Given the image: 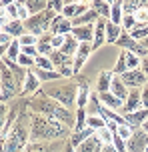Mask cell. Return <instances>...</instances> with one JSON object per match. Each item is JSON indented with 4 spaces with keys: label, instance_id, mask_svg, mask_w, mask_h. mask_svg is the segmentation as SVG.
Wrapping results in <instances>:
<instances>
[{
    "label": "cell",
    "instance_id": "cell-1",
    "mask_svg": "<svg viewBox=\"0 0 148 152\" xmlns=\"http://www.w3.org/2000/svg\"><path fill=\"white\" fill-rule=\"evenodd\" d=\"M72 130L62 122L48 118L44 114L30 112V142H56L66 140Z\"/></svg>",
    "mask_w": 148,
    "mask_h": 152
},
{
    "label": "cell",
    "instance_id": "cell-2",
    "mask_svg": "<svg viewBox=\"0 0 148 152\" xmlns=\"http://www.w3.org/2000/svg\"><path fill=\"white\" fill-rule=\"evenodd\" d=\"M28 110H30V112L44 114V116H48V118H54V120L66 124L70 130H74V124H76V112H72L70 108L58 104L56 100L48 98V96L40 94V92H36L34 96L28 98Z\"/></svg>",
    "mask_w": 148,
    "mask_h": 152
},
{
    "label": "cell",
    "instance_id": "cell-3",
    "mask_svg": "<svg viewBox=\"0 0 148 152\" xmlns=\"http://www.w3.org/2000/svg\"><path fill=\"white\" fill-rule=\"evenodd\" d=\"M40 94H44L48 98L56 100L58 104H62L66 108H72L76 104V96H78V84L76 80L72 78V82H66V84H46L40 88Z\"/></svg>",
    "mask_w": 148,
    "mask_h": 152
},
{
    "label": "cell",
    "instance_id": "cell-4",
    "mask_svg": "<svg viewBox=\"0 0 148 152\" xmlns=\"http://www.w3.org/2000/svg\"><path fill=\"white\" fill-rule=\"evenodd\" d=\"M54 16H58V14H54L50 8H46L44 12H40L36 16H30L28 20H24V28H26V32H30L36 38H40L42 34L50 32V24L54 20Z\"/></svg>",
    "mask_w": 148,
    "mask_h": 152
},
{
    "label": "cell",
    "instance_id": "cell-5",
    "mask_svg": "<svg viewBox=\"0 0 148 152\" xmlns=\"http://www.w3.org/2000/svg\"><path fill=\"white\" fill-rule=\"evenodd\" d=\"M116 46H118V48H122L124 52H132V54H136L140 60L148 56V50L140 44V42H136V40L130 36V32H124V30H122L120 38L116 40Z\"/></svg>",
    "mask_w": 148,
    "mask_h": 152
},
{
    "label": "cell",
    "instance_id": "cell-6",
    "mask_svg": "<svg viewBox=\"0 0 148 152\" xmlns=\"http://www.w3.org/2000/svg\"><path fill=\"white\" fill-rule=\"evenodd\" d=\"M120 80L124 82V86L128 88V90H136V88H142V86L148 82L146 74H144L140 68H138V70H126L124 74L120 76Z\"/></svg>",
    "mask_w": 148,
    "mask_h": 152
},
{
    "label": "cell",
    "instance_id": "cell-7",
    "mask_svg": "<svg viewBox=\"0 0 148 152\" xmlns=\"http://www.w3.org/2000/svg\"><path fill=\"white\" fill-rule=\"evenodd\" d=\"M148 146V134L142 128L134 130L132 136L126 140V152H146Z\"/></svg>",
    "mask_w": 148,
    "mask_h": 152
},
{
    "label": "cell",
    "instance_id": "cell-8",
    "mask_svg": "<svg viewBox=\"0 0 148 152\" xmlns=\"http://www.w3.org/2000/svg\"><path fill=\"white\" fill-rule=\"evenodd\" d=\"M74 80L78 84V96H76V108H86V104L90 102V86H88V80L84 76H74Z\"/></svg>",
    "mask_w": 148,
    "mask_h": 152
},
{
    "label": "cell",
    "instance_id": "cell-9",
    "mask_svg": "<svg viewBox=\"0 0 148 152\" xmlns=\"http://www.w3.org/2000/svg\"><path fill=\"white\" fill-rule=\"evenodd\" d=\"M66 140H56V142H30L24 152H60V150H64L62 144H66Z\"/></svg>",
    "mask_w": 148,
    "mask_h": 152
},
{
    "label": "cell",
    "instance_id": "cell-10",
    "mask_svg": "<svg viewBox=\"0 0 148 152\" xmlns=\"http://www.w3.org/2000/svg\"><path fill=\"white\" fill-rule=\"evenodd\" d=\"M0 88H4V90H12V92H16V94H18V90H20V86H18V82H16V78L12 76V72L8 70V66L2 60H0Z\"/></svg>",
    "mask_w": 148,
    "mask_h": 152
},
{
    "label": "cell",
    "instance_id": "cell-11",
    "mask_svg": "<svg viewBox=\"0 0 148 152\" xmlns=\"http://www.w3.org/2000/svg\"><path fill=\"white\" fill-rule=\"evenodd\" d=\"M142 108V96H140V90H130L128 92V98L124 100V106L120 110V114H130V112H136Z\"/></svg>",
    "mask_w": 148,
    "mask_h": 152
},
{
    "label": "cell",
    "instance_id": "cell-12",
    "mask_svg": "<svg viewBox=\"0 0 148 152\" xmlns=\"http://www.w3.org/2000/svg\"><path fill=\"white\" fill-rule=\"evenodd\" d=\"M72 32V22L68 20V18H64L62 14L54 16V20H52V24H50V34L54 36V34H62V36H66V34H70Z\"/></svg>",
    "mask_w": 148,
    "mask_h": 152
},
{
    "label": "cell",
    "instance_id": "cell-13",
    "mask_svg": "<svg viewBox=\"0 0 148 152\" xmlns=\"http://www.w3.org/2000/svg\"><path fill=\"white\" fill-rule=\"evenodd\" d=\"M70 34L76 38L80 44H92V40H94V24H90V26H74Z\"/></svg>",
    "mask_w": 148,
    "mask_h": 152
},
{
    "label": "cell",
    "instance_id": "cell-14",
    "mask_svg": "<svg viewBox=\"0 0 148 152\" xmlns=\"http://www.w3.org/2000/svg\"><path fill=\"white\" fill-rule=\"evenodd\" d=\"M106 22L104 18H98L94 22V40H92V48L98 50L102 44H106Z\"/></svg>",
    "mask_w": 148,
    "mask_h": 152
},
{
    "label": "cell",
    "instance_id": "cell-15",
    "mask_svg": "<svg viewBox=\"0 0 148 152\" xmlns=\"http://www.w3.org/2000/svg\"><path fill=\"white\" fill-rule=\"evenodd\" d=\"M2 62H4V64L8 66V70L12 72V76L16 78V82H18V86H24V82H26V76H28V70H26V68H22V66H20L18 62L8 60L6 56L2 58ZM20 90H22V88H20Z\"/></svg>",
    "mask_w": 148,
    "mask_h": 152
},
{
    "label": "cell",
    "instance_id": "cell-16",
    "mask_svg": "<svg viewBox=\"0 0 148 152\" xmlns=\"http://www.w3.org/2000/svg\"><path fill=\"white\" fill-rule=\"evenodd\" d=\"M40 88H42V86H40V80L36 78V76H34V72H32V70H28L26 82H24V86H22V90H20V94H18V96L26 98L28 94H36Z\"/></svg>",
    "mask_w": 148,
    "mask_h": 152
},
{
    "label": "cell",
    "instance_id": "cell-17",
    "mask_svg": "<svg viewBox=\"0 0 148 152\" xmlns=\"http://www.w3.org/2000/svg\"><path fill=\"white\" fill-rule=\"evenodd\" d=\"M98 94V92H96ZM98 100H100L102 106L110 108V110H122V106H124V102L120 98H116L112 92H102V94H98Z\"/></svg>",
    "mask_w": 148,
    "mask_h": 152
},
{
    "label": "cell",
    "instance_id": "cell-18",
    "mask_svg": "<svg viewBox=\"0 0 148 152\" xmlns=\"http://www.w3.org/2000/svg\"><path fill=\"white\" fill-rule=\"evenodd\" d=\"M102 142L100 138H98V134H94V136H90L88 140H84L82 144L76 148V152H102Z\"/></svg>",
    "mask_w": 148,
    "mask_h": 152
},
{
    "label": "cell",
    "instance_id": "cell-19",
    "mask_svg": "<svg viewBox=\"0 0 148 152\" xmlns=\"http://www.w3.org/2000/svg\"><path fill=\"white\" fill-rule=\"evenodd\" d=\"M2 32H6L10 38H20L22 34H26V28H24L22 20H10V22L2 28Z\"/></svg>",
    "mask_w": 148,
    "mask_h": 152
},
{
    "label": "cell",
    "instance_id": "cell-20",
    "mask_svg": "<svg viewBox=\"0 0 148 152\" xmlns=\"http://www.w3.org/2000/svg\"><path fill=\"white\" fill-rule=\"evenodd\" d=\"M110 92H112L116 98H120L122 102H124V100L128 98V92H130V90L124 86V82L120 80V76H114V78H112V82H110Z\"/></svg>",
    "mask_w": 148,
    "mask_h": 152
},
{
    "label": "cell",
    "instance_id": "cell-21",
    "mask_svg": "<svg viewBox=\"0 0 148 152\" xmlns=\"http://www.w3.org/2000/svg\"><path fill=\"white\" fill-rule=\"evenodd\" d=\"M94 134H96V130H92V128H88V126H86V128L80 130V132H72L70 136H68V142H70L74 148H78L84 140H88V138L94 136Z\"/></svg>",
    "mask_w": 148,
    "mask_h": 152
},
{
    "label": "cell",
    "instance_id": "cell-22",
    "mask_svg": "<svg viewBox=\"0 0 148 152\" xmlns=\"http://www.w3.org/2000/svg\"><path fill=\"white\" fill-rule=\"evenodd\" d=\"M112 70H102L100 74H98V82H96V92L102 94V92H110V82H112Z\"/></svg>",
    "mask_w": 148,
    "mask_h": 152
},
{
    "label": "cell",
    "instance_id": "cell-23",
    "mask_svg": "<svg viewBox=\"0 0 148 152\" xmlns=\"http://www.w3.org/2000/svg\"><path fill=\"white\" fill-rule=\"evenodd\" d=\"M78 46H80V42H78L76 38L72 36V34H66V38H64V44H62V48H60V52L66 54V56H70V58H74V54H76Z\"/></svg>",
    "mask_w": 148,
    "mask_h": 152
},
{
    "label": "cell",
    "instance_id": "cell-24",
    "mask_svg": "<svg viewBox=\"0 0 148 152\" xmlns=\"http://www.w3.org/2000/svg\"><path fill=\"white\" fill-rule=\"evenodd\" d=\"M122 18H124V12H122V0H116L110 4V22L116 24V26H122Z\"/></svg>",
    "mask_w": 148,
    "mask_h": 152
},
{
    "label": "cell",
    "instance_id": "cell-25",
    "mask_svg": "<svg viewBox=\"0 0 148 152\" xmlns=\"http://www.w3.org/2000/svg\"><path fill=\"white\" fill-rule=\"evenodd\" d=\"M24 4H26V10H28L30 16H36V14L44 12V10L48 8L46 0H24Z\"/></svg>",
    "mask_w": 148,
    "mask_h": 152
},
{
    "label": "cell",
    "instance_id": "cell-26",
    "mask_svg": "<svg viewBox=\"0 0 148 152\" xmlns=\"http://www.w3.org/2000/svg\"><path fill=\"white\" fill-rule=\"evenodd\" d=\"M32 72H34V76L38 78L40 82H52V80H60V78H62V76L56 72V70H40V68H34Z\"/></svg>",
    "mask_w": 148,
    "mask_h": 152
},
{
    "label": "cell",
    "instance_id": "cell-27",
    "mask_svg": "<svg viewBox=\"0 0 148 152\" xmlns=\"http://www.w3.org/2000/svg\"><path fill=\"white\" fill-rule=\"evenodd\" d=\"M120 34H122V28L108 20V22H106V44H116V40L120 38Z\"/></svg>",
    "mask_w": 148,
    "mask_h": 152
},
{
    "label": "cell",
    "instance_id": "cell-28",
    "mask_svg": "<svg viewBox=\"0 0 148 152\" xmlns=\"http://www.w3.org/2000/svg\"><path fill=\"white\" fill-rule=\"evenodd\" d=\"M92 10H96V14L104 18V20H110V2H104V0H94L92 2Z\"/></svg>",
    "mask_w": 148,
    "mask_h": 152
},
{
    "label": "cell",
    "instance_id": "cell-29",
    "mask_svg": "<svg viewBox=\"0 0 148 152\" xmlns=\"http://www.w3.org/2000/svg\"><path fill=\"white\" fill-rule=\"evenodd\" d=\"M142 6H144V0H126V2H122V12L134 16Z\"/></svg>",
    "mask_w": 148,
    "mask_h": 152
},
{
    "label": "cell",
    "instance_id": "cell-30",
    "mask_svg": "<svg viewBox=\"0 0 148 152\" xmlns=\"http://www.w3.org/2000/svg\"><path fill=\"white\" fill-rule=\"evenodd\" d=\"M86 126H88V128H92V130H96V132H98V130H102V128H106V120H104V118H102V116H96V114H90V116H88V118H86Z\"/></svg>",
    "mask_w": 148,
    "mask_h": 152
},
{
    "label": "cell",
    "instance_id": "cell-31",
    "mask_svg": "<svg viewBox=\"0 0 148 152\" xmlns=\"http://www.w3.org/2000/svg\"><path fill=\"white\" fill-rule=\"evenodd\" d=\"M18 56H20V42H18V38H14V40L8 44V48H6V58L12 60V62H16Z\"/></svg>",
    "mask_w": 148,
    "mask_h": 152
},
{
    "label": "cell",
    "instance_id": "cell-32",
    "mask_svg": "<svg viewBox=\"0 0 148 152\" xmlns=\"http://www.w3.org/2000/svg\"><path fill=\"white\" fill-rule=\"evenodd\" d=\"M86 118H88L86 108H76V124H74V130H72V132H80V130H84L86 128Z\"/></svg>",
    "mask_w": 148,
    "mask_h": 152
},
{
    "label": "cell",
    "instance_id": "cell-33",
    "mask_svg": "<svg viewBox=\"0 0 148 152\" xmlns=\"http://www.w3.org/2000/svg\"><path fill=\"white\" fill-rule=\"evenodd\" d=\"M126 70H128V66H126V52L122 50L120 56H118V60H116V64H114V68H112V74L114 76H122Z\"/></svg>",
    "mask_w": 148,
    "mask_h": 152
},
{
    "label": "cell",
    "instance_id": "cell-34",
    "mask_svg": "<svg viewBox=\"0 0 148 152\" xmlns=\"http://www.w3.org/2000/svg\"><path fill=\"white\" fill-rule=\"evenodd\" d=\"M130 36H132L136 42H142V40L148 36V24H136L134 30L130 32Z\"/></svg>",
    "mask_w": 148,
    "mask_h": 152
},
{
    "label": "cell",
    "instance_id": "cell-35",
    "mask_svg": "<svg viewBox=\"0 0 148 152\" xmlns=\"http://www.w3.org/2000/svg\"><path fill=\"white\" fill-rule=\"evenodd\" d=\"M34 66H36V68H40V70H54V66H52L50 58H48V56H40V54L34 58Z\"/></svg>",
    "mask_w": 148,
    "mask_h": 152
},
{
    "label": "cell",
    "instance_id": "cell-36",
    "mask_svg": "<svg viewBox=\"0 0 148 152\" xmlns=\"http://www.w3.org/2000/svg\"><path fill=\"white\" fill-rule=\"evenodd\" d=\"M126 66H128V70H138L140 68V58L132 52H126Z\"/></svg>",
    "mask_w": 148,
    "mask_h": 152
},
{
    "label": "cell",
    "instance_id": "cell-37",
    "mask_svg": "<svg viewBox=\"0 0 148 152\" xmlns=\"http://www.w3.org/2000/svg\"><path fill=\"white\" fill-rule=\"evenodd\" d=\"M136 24H138V22H136V18H134V16L124 14V18H122V26H120V28H122L124 32H132Z\"/></svg>",
    "mask_w": 148,
    "mask_h": 152
},
{
    "label": "cell",
    "instance_id": "cell-38",
    "mask_svg": "<svg viewBox=\"0 0 148 152\" xmlns=\"http://www.w3.org/2000/svg\"><path fill=\"white\" fill-rule=\"evenodd\" d=\"M18 42H20V46H36L38 44V38L34 34H30V32H26V34H22L18 38Z\"/></svg>",
    "mask_w": 148,
    "mask_h": 152
},
{
    "label": "cell",
    "instance_id": "cell-39",
    "mask_svg": "<svg viewBox=\"0 0 148 152\" xmlns=\"http://www.w3.org/2000/svg\"><path fill=\"white\" fill-rule=\"evenodd\" d=\"M16 8H18V20H28L30 18V14H28V10H26V4H24V0H14Z\"/></svg>",
    "mask_w": 148,
    "mask_h": 152
},
{
    "label": "cell",
    "instance_id": "cell-40",
    "mask_svg": "<svg viewBox=\"0 0 148 152\" xmlns=\"http://www.w3.org/2000/svg\"><path fill=\"white\" fill-rule=\"evenodd\" d=\"M36 50H38L40 56H50V54L54 52V48H52L50 42H38V44H36Z\"/></svg>",
    "mask_w": 148,
    "mask_h": 152
},
{
    "label": "cell",
    "instance_id": "cell-41",
    "mask_svg": "<svg viewBox=\"0 0 148 152\" xmlns=\"http://www.w3.org/2000/svg\"><path fill=\"white\" fill-rule=\"evenodd\" d=\"M96 134H98V138H100V142H102V144H112V136H114V134H112V132H110L108 128L98 130Z\"/></svg>",
    "mask_w": 148,
    "mask_h": 152
},
{
    "label": "cell",
    "instance_id": "cell-42",
    "mask_svg": "<svg viewBox=\"0 0 148 152\" xmlns=\"http://www.w3.org/2000/svg\"><path fill=\"white\" fill-rule=\"evenodd\" d=\"M16 62H18V64H20L22 68H26V70H30L32 66H34V58H30V56H26V54H20Z\"/></svg>",
    "mask_w": 148,
    "mask_h": 152
},
{
    "label": "cell",
    "instance_id": "cell-43",
    "mask_svg": "<svg viewBox=\"0 0 148 152\" xmlns=\"http://www.w3.org/2000/svg\"><path fill=\"white\" fill-rule=\"evenodd\" d=\"M112 146L116 148V152H126V140H122L118 134L112 136Z\"/></svg>",
    "mask_w": 148,
    "mask_h": 152
},
{
    "label": "cell",
    "instance_id": "cell-44",
    "mask_svg": "<svg viewBox=\"0 0 148 152\" xmlns=\"http://www.w3.org/2000/svg\"><path fill=\"white\" fill-rule=\"evenodd\" d=\"M132 132H134V130L130 128L128 124H124V126H118V132H116V134L122 138V140H128V138L132 136Z\"/></svg>",
    "mask_w": 148,
    "mask_h": 152
},
{
    "label": "cell",
    "instance_id": "cell-45",
    "mask_svg": "<svg viewBox=\"0 0 148 152\" xmlns=\"http://www.w3.org/2000/svg\"><path fill=\"white\" fill-rule=\"evenodd\" d=\"M48 8L54 12V14H62V10H64V2H60V0H50L48 2Z\"/></svg>",
    "mask_w": 148,
    "mask_h": 152
},
{
    "label": "cell",
    "instance_id": "cell-46",
    "mask_svg": "<svg viewBox=\"0 0 148 152\" xmlns=\"http://www.w3.org/2000/svg\"><path fill=\"white\" fill-rule=\"evenodd\" d=\"M6 120H8V104H2V102H0V132L4 128Z\"/></svg>",
    "mask_w": 148,
    "mask_h": 152
},
{
    "label": "cell",
    "instance_id": "cell-47",
    "mask_svg": "<svg viewBox=\"0 0 148 152\" xmlns=\"http://www.w3.org/2000/svg\"><path fill=\"white\" fill-rule=\"evenodd\" d=\"M4 8H6V12H8V16H10V20H18V8H16L14 2H8Z\"/></svg>",
    "mask_w": 148,
    "mask_h": 152
},
{
    "label": "cell",
    "instance_id": "cell-48",
    "mask_svg": "<svg viewBox=\"0 0 148 152\" xmlns=\"http://www.w3.org/2000/svg\"><path fill=\"white\" fill-rule=\"evenodd\" d=\"M64 38H66V36H62V34H54V36H52L50 44H52V48H54V50H60V48H62Z\"/></svg>",
    "mask_w": 148,
    "mask_h": 152
},
{
    "label": "cell",
    "instance_id": "cell-49",
    "mask_svg": "<svg viewBox=\"0 0 148 152\" xmlns=\"http://www.w3.org/2000/svg\"><path fill=\"white\" fill-rule=\"evenodd\" d=\"M20 54H26L30 58H36L38 56V50H36V46H20Z\"/></svg>",
    "mask_w": 148,
    "mask_h": 152
},
{
    "label": "cell",
    "instance_id": "cell-50",
    "mask_svg": "<svg viewBox=\"0 0 148 152\" xmlns=\"http://www.w3.org/2000/svg\"><path fill=\"white\" fill-rule=\"evenodd\" d=\"M8 22H10V16H8L6 8H4V6H0V28H4V26H6Z\"/></svg>",
    "mask_w": 148,
    "mask_h": 152
},
{
    "label": "cell",
    "instance_id": "cell-51",
    "mask_svg": "<svg viewBox=\"0 0 148 152\" xmlns=\"http://www.w3.org/2000/svg\"><path fill=\"white\" fill-rule=\"evenodd\" d=\"M140 96H142V108H148V82L140 88Z\"/></svg>",
    "mask_w": 148,
    "mask_h": 152
},
{
    "label": "cell",
    "instance_id": "cell-52",
    "mask_svg": "<svg viewBox=\"0 0 148 152\" xmlns=\"http://www.w3.org/2000/svg\"><path fill=\"white\" fill-rule=\"evenodd\" d=\"M12 40H14V38H10V36L6 34V32H2V30H0V46H8L10 42H12Z\"/></svg>",
    "mask_w": 148,
    "mask_h": 152
},
{
    "label": "cell",
    "instance_id": "cell-53",
    "mask_svg": "<svg viewBox=\"0 0 148 152\" xmlns=\"http://www.w3.org/2000/svg\"><path fill=\"white\" fill-rule=\"evenodd\" d=\"M140 70L144 72V74H146V78H148V56L140 60Z\"/></svg>",
    "mask_w": 148,
    "mask_h": 152
},
{
    "label": "cell",
    "instance_id": "cell-54",
    "mask_svg": "<svg viewBox=\"0 0 148 152\" xmlns=\"http://www.w3.org/2000/svg\"><path fill=\"white\" fill-rule=\"evenodd\" d=\"M62 152H76V148H74V146H72L70 142L66 140V144H64V150H62Z\"/></svg>",
    "mask_w": 148,
    "mask_h": 152
},
{
    "label": "cell",
    "instance_id": "cell-55",
    "mask_svg": "<svg viewBox=\"0 0 148 152\" xmlns=\"http://www.w3.org/2000/svg\"><path fill=\"white\" fill-rule=\"evenodd\" d=\"M102 152H116V148H114L112 144H104L102 146Z\"/></svg>",
    "mask_w": 148,
    "mask_h": 152
},
{
    "label": "cell",
    "instance_id": "cell-56",
    "mask_svg": "<svg viewBox=\"0 0 148 152\" xmlns=\"http://www.w3.org/2000/svg\"><path fill=\"white\" fill-rule=\"evenodd\" d=\"M140 128H142V130H144V132L148 134V120H144V122H142V126H140Z\"/></svg>",
    "mask_w": 148,
    "mask_h": 152
},
{
    "label": "cell",
    "instance_id": "cell-57",
    "mask_svg": "<svg viewBox=\"0 0 148 152\" xmlns=\"http://www.w3.org/2000/svg\"><path fill=\"white\" fill-rule=\"evenodd\" d=\"M144 6H146V8H148V2H146V0H144Z\"/></svg>",
    "mask_w": 148,
    "mask_h": 152
},
{
    "label": "cell",
    "instance_id": "cell-58",
    "mask_svg": "<svg viewBox=\"0 0 148 152\" xmlns=\"http://www.w3.org/2000/svg\"><path fill=\"white\" fill-rule=\"evenodd\" d=\"M0 94H2V88H0Z\"/></svg>",
    "mask_w": 148,
    "mask_h": 152
},
{
    "label": "cell",
    "instance_id": "cell-59",
    "mask_svg": "<svg viewBox=\"0 0 148 152\" xmlns=\"http://www.w3.org/2000/svg\"><path fill=\"white\" fill-rule=\"evenodd\" d=\"M146 152H148V146H146Z\"/></svg>",
    "mask_w": 148,
    "mask_h": 152
},
{
    "label": "cell",
    "instance_id": "cell-60",
    "mask_svg": "<svg viewBox=\"0 0 148 152\" xmlns=\"http://www.w3.org/2000/svg\"><path fill=\"white\" fill-rule=\"evenodd\" d=\"M0 30H2V28H0Z\"/></svg>",
    "mask_w": 148,
    "mask_h": 152
}]
</instances>
